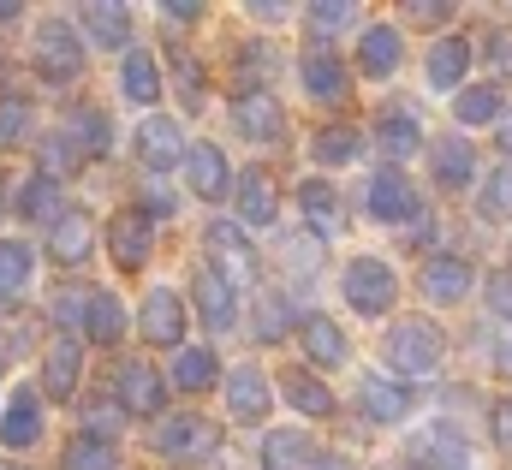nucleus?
<instances>
[{
    "instance_id": "obj_1",
    "label": "nucleus",
    "mask_w": 512,
    "mask_h": 470,
    "mask_svg": "<svg viewBox=\"0 0 512 470\" xmlns=\"http://www.w3.org/2000/svg\"><path fill=\"white\" fill-rule=\"evenodd\" d=\"M441 357H447V340H441L435 322L405 316V322L387 328V363H393V375H435Z\"/></svg>"
},
{
    "instance_id": "obj_2",
    "label": "nucleus",
    "mask_w": 512,
    "mask_h": 470,
    "mask_svg": "<svg viewBox=\"0 0 512 470\" xmlns=\"http://www.w3.org/2000/svg\"><path fill=\"white\" fill-rule=\"evenodd\" d=\"M155 453L167 465H203V459L221 453V429L209 417H197V411H179V417H167L155 429Z\"/></svg>"
},
{
    "instance_id": "obj_3",
    "label": "nucleus",
    "mask_w": 512,
    "mask_h": 470,
    "mask_svg": "<svg viewBox=\"0 0 512 470\" xmlns=\"http://www.w3.org/2000/svg\"><path fill=\"white\" fill-rule=\"evenodd\" d=\"M36 72H42L48 84H78V72H84V42H78V30H72L66 18H42V30H36Z\"/></svg>"
},
{
    "instance_id": "obj_4",
    "label": "nucleus",
    "mask_w": 512,
    "mask_h": 470,
    "mask_svg": "<svg viewBox=\"0 0 512 470\" xmlns=\"http://www.w3.org/2000/svg\"><path fill=\"white\" fill-rule=\"evenodd\" d=\"M393 298H399V274L387 268L382 256H358V262H346V304H352L358 316H387Z\"/></svg>"
},
{
    "instance_id": "obj_5",
    "label": "nucleus",
    "mask_w": 512,
    "mask_h": 470,
    "mask_svg": "<svg viewBox=\"0 0 512 470\" xmlns=\"http://www.w3.org/2000/svg\"><path fill=\"white\" fill-rule=\"evenodd\" d=\"M405 465H411V470H465V465H471V447H465V435H459V429L429 423L423 435H411V441H405Z\"/></svg>"
},
{
    "instance_id": "obj_6",
    "label": "nucleus",
    "mask_w": 512,
    "mask_h": 470,
    "mask_svg": "<svg viewBox=\"0 0 512 470\" xmlns=\"http://www.w3.org/2000/svg\"><path fill=\"white\" fill-rule=\"evenodd\" d=\"M191 304H197V316H203L215 334H227V328L239 322V298H233V280H227L215 262L191 274Z\"/></svg>"
},
{
    "instance_id": "obj_7",
    "label": "nucleus",
    "mask_w": 512,
    "mask_h": 470,
    "mask_svg": "<svg viewBox=\"0 0 512 470\" xmlns=\"http://www.w3.org/2000/svg\"><path fill=\"white\" fill-rule=\"evenodd\" d=\"M137 161L149 167V173H167V167H179L185 161V125L167 114H149L137 125Z\"/></svg>"
},
{
    "instance_id": "obj_8",
    "label": "nucleus",
    "mask_w": 512,
    "mask_h": 470,
    "mask_svg": "<svg viewBox=\"0 0 512 470\" xmlns=\"http://www.w3.org/2000/svg\"><path fill=\"white\" fill-rule=\"evenodd\" d=\"M370 215L387 221V227H399V221H417V215H423V197H417V185H411L399 167H382V173L370 179Z\"/></svg>"
},
{
    "instance_id": "obj_9",
    "label": "nucleus",
    "mask_w": 512,
    "mask_h": 470,
    "mask_svg": "<svg viewBox=\"0 0 512 470\" xmlns=\"http://www.w3.org/2000/svg\"><path fill=\"white\" fill-rule=\"evenodd\" d=\"M233 125H239L251 143H280V137H286V108H280V96H268V90H239V96H233Z\"/></svg>"
},
{
    "instance_id": "obj_10",
    "label": "nucleus",
    "mask_w": 512,
    "mask_h": 470,
    "mask_svg": "<svg viewBox=\"0 0 512 470\" xmlns=\"http://www.w3.org/2000/svg\"><path fill=\"white\" fill-rule=\"evenodd\" d=\"M108 250H114V262H120V268H143V262H149V250H155V221H149L143 209L114 215V221H108Z\"/></svg>"
},
{
    "instance_id": "obj_11",
    "label": "nucleus",
    "mask_w": 512,
    "mask_h": 470,
    "mask_svg": "<svg viewBox=\"0 0 512 470\" xmlns=\"http://www.w3.org/2000/svg\"><path fill=\"white\" fill-rule=\"evenodd\" d=\"M90 250H96V227H90L84 209H66V215L48 227V256H54L60 268H84Z\"/></svg>"
},
{
    "instance_id": "obj_12",
    "label": "nucleus",
    "mask_w": 512,
    "mask_h": 470,
    "mask_svg": "<svg viewBox=\"0 0 512 470\" xmlns=\"http://www.w3.org/2000/svg\"><path fill=\"white\" fill-rule=\"evenodd\" d=\"M203 244H209V256H215V268H221L227 280H251V274H256V250H251V238L239 233L233 221H209Z\"/></svg>"
},
{
    "instance_id": "obj_13",
    "label": "nucleus",
    "mask_w": 512,
    "mask_h": 470,
    "mask_svg": "<svg viewBox=\"0 0 512 470\" xmlns=\"http://www.w3.org/2000/svg\"><path fill=\"white\" fill-rule=\"evenodd\" d=\"M233 197H239V221H245V227H274V221H280V191H274L268 167H245Z\"/></svg>"
},
{
    "instance_id": "obj_14",
    "label": "nucleus",
    "mask_w": 512,
    "mask_h": 470,
    "mask_svg": "<svg viewBox=\"0 0 512 470\" xmlns=\"http://www.w3.org/2000/svg\"><path fill=\"white\" fill-rule=\"evenodd\" d=\"M185 185H191L203 203H221L227 185H233V179H227V155H221L215 143H191V149H185Z\"/></svg>"
},
{
    "instance_id": "obj_15",
    "label": "nucleus",
    "mask_w": 512,
    "mask_h": 470,
    "mask_svg": "<svg viewBox=\"0 0 512 470\" xmlns=\"http://www.w3.org/2000/svg\"><path fill=\"white\" fill-rule=\"evenodd\" d=\"M143 340H149V346H179V340H185V304H179V292L155 286V292L143 298Z\"/></svg>"
},
{
    "instance_id": "obj_16",
    "label": "nucleus",
    "mask_w": 512,
    "mask_h": 470,
    "mask_svg": "<svg viewBox=\"0 0 512 470\" xmlns=\"http://www.w3.org/2000/svg\"><path fill=\"white\" fill-rule=\"evenodd\" d=\"M0 441H6L12 453L42 441V393H36V387H18V393H12V405H6V417H0Z\"/></svg>"
},
{
    "instance_id": "obj_17",
    "label": "nucleus",
    "mask_w": 512,
    "mask_h": 470,
    "mask_svg": "<svg viewBox=\"0 0 512 470\" xmlns=\"http://www.w3.org/2000/svg\"><path fill=\"white\" fill-rule=\"evenodd\" d=\"M429 167H435L441 191H465L471 173H477V149L465 137H441V143H429Z\"/></svg>"
},
{
    "instance_id": "obj_18",
    "label": "nucleus",
    "mask_w": 512,
    "mask_h": 470,
    "mask_svg": "<svg viewBox=\"0 0 512 470\" xmlns=\"http://www.w3.org/2000/svg\"><path fill=\"white\" fill-rule=\"evenodd\" d=\"M471 292V262L465 256H429L423 262V298L429 304H459Z\"/></svg>"
},
{
    "instance_id": "obj_19",
    "label": "nucleus",
    "mask_w": 512,
    "mask_h": 470,
    "mask_svg": "<svg viewBox=\"0 0 512 470\" xmlns=\"http://www.w3.org/2000/svg\"><path fill=\"white\" fill-rule=\"evenodd\" d=\"M78 369H84L78 340H72V334H60V340L42 352V393H48V399H72V387H78Z\"/></svg>"
},
{
    "instance_id": "obj_20",
    "label": "nucleus",
    "mask_w": 512,
    "mask_h": 470,
    "mask_svg": "<svg viewBox=\"0 0 512 470\" xmlns=\"http://www.w3.org/2000/svg\"><path fill=\"white\" fill-rule=\"evenodd\" d=\"M358 405H364L370 423H399V417H411V387L405 381H387V375H370L358 387Z\"/></svg>"
},
{
    "instance_id": "obj_21",
    "label": "nucleus",
    "mask_w": 512,
    "mask_h": 470,
    "mask_svg": "<svg viewBox=\"0 0 512 470\" xmlns=\"http://www.w3.org/2000/svg\"><path fill=\"white\" fill-rule=\"evenodd\" d=\"M316 465H322V453L304 429H280V435L262 441V470H316Z\"/></svg>"
},
{
    "instance_id": "obj_22",
    "label": "nucleus",
    "mask_w": 512,
    "mask_h": 470,
    "mask_svg": "<svg viewBox=\"0 0 512 470\" xmlns=\"http://www.w3.org/2000/svg\"><path fill=\"white\" fill-rule=\"evenodd\" d=\"M298 72H304V90L316 96V102H346V66L328 54V48H310L304 60H298Z\"/></svg>"
},
{
    "instance_id": "obj_23",
    "label": "nucleus",
    "mask_w": 512,
    "mask_h": 470,
    "mask_svg": "<svg viewBox=\"0 0 512 470\" xmlns=\"http://www.w3.org/2000/svg\"><path fill=\"white\" fill-rule=\"evenodd\" d=\"M298 334H304L310 363H322V369H340V363L352 357V346H346V334H340V322H334V316H304V322H298Z\"/></svg>"
},
{
    "instance_id": "obj_24",
    "label": "nucleus",
    "mask_w": 512,
    "mask_h": 470,
    "mask_svg": "<svg viewBox=\"0 0 512 470\" xmlns=\"http://www.w3.org/2000/svg\"><path fill=\"white\" fill-rule=\"evenodd\" d=\"M120 399H126V411H137V417H155L167 405V387H161V375L149 363H120Z\"/></svg>"
},
{
    "instance_id": "obj_25",
    "label": "nucleus",
    "mask_w": 512,
    "mask_h": 470,
    "mask_svg": "<svg viewBox=\"0 0 512 470\" xmlns=\"http://www.w3.org/2000/svg\"><path fill=\"white\" fill-rule=\"evenodd\" d=\"M399 54H405V42H399L393 24H370L364 42H358V66H364L370 78H393V72H399Z\"/></svg>"
},
{
    "instance_id": "obj_26",
    "label": "nucleus",
    "mask_w": 512,
    "mask_h": 470,
    "mask_svg": "<svg viewBox=\"0 0 512 470\" xmlns=\"http://www.w3.org/2000/svg\"><path fill=\"white\" fill-rule=\"evenodd\" d=\"M227 411H233V423H262V417H268V381H262L256 369H233V381H227Z\"/></svg>"
},
{
    "instance_id": "obj_27",
    "label": "nucleus",
    "mask_w": 512,
    "mask_h": 470,
    "mask_svg": "<svg viewBox=\"0 0 512 470\" xmlns=\"http://www.w3.org/2000/svg\"><path fill=\"white\" fill-rule=\"evenodd\" d=\"M465 72H471V42L465 36H447V42L429 48V84L435 90H459Z\"/></svg>"
},
{
    "instance_id": "obj_28",
    "label": "nucleus",
    "mask_w": 512,
    "mask_h": 470,
    "mask_svg": "<svg viewBox=\"0 0 512 470\" xmlns=\"http://www.w3.org/2000/svg\"><path fill=\"white\" fill-rule=\"evenodd\" d=\"M84 334H90L96 346H114V340L126 334V310H120L114 292H90V304H84Z\"/></svg>"
},
{
    "instance_id": "obj_29",
    "label": "nucleus",
    "mask_w": 512,
    "mask_h": 470,
    "mask_svg": "<svg viewBox=\"0 0 512 470\" xmlns=\"http://www.w3.org/2000/svg\"><path fill=\"white\" fill-rule=\"evenodd\" d=\"M298 209H304V221H310V233H316V238L340 233V197H334L322 179H310V185L298 191Z\"/></svg>"
},
{
    "instance_id": "obj_30",
    "label": "nucleus",
    "mask_w": 512,
    "mask_h": 470,
    "mask_svg": "<svg viewBox=\"0 0 512 470\" xmlns=\"http://www.w3.org/2000/svg\"><path fill=\"white\" fill-rule=\"evenodd\" d=\"M376 143H382L387 155H411V149H423V125H417L411 108H387L376 119Z\"/></svg>"
},
{
    "instance_id": "obj_31",
    "label": "nucleus",
    "mask_w": 512,
    "mask_h": 470,
    "mask_svg": "<svg viewBox=\"0 0 512 470\" xmlns=\"http://www.w3.org/2000/svg\"><path fill=\"white\" fill-rule=\"evenodd\" d=\"M215 381H221L215 352H203V346H185V352L173 357V387H179V393H209Z\"/></svg>"
},
{
    "instance_id": "obj_32",
    "label": "nucleus",
    "mask_w": 512,
    "mask_h": 470,
    "mask_svg": "<svg viewBox=\"0 0 512 470\" xmlns=\"http://www.w3.org/2000/svg\"><path fill=\"white\" fill-rule=\"evenodd\" d=\"M120 90H126L137 108H149V102L161 96V72H155V54H149V48L126 54V66H120Z\"/></svg>"
},
{
    "instance_id": "obj_33",
    "label": "nucleus",
    "mask_w": 512,
    "mask_h": 470,
    "mask_svg": "<svg viewBox=\"0 0 512 470\" xmlns=\"http://www.w3.org/2000/svg\"><path fill=\"white\" fill-rule=\"evenodd\" d=\"M66 137H72V149L84 155H108V143H114V125H108V114L102 108H72V125H66Z\"/></svg>"
},
{
    "instance_id": "obj_34",
    "label": "nucleus",
    "mask_w": 512,
    "mask_h": 470,
    "mask_svg": "<svg viewBox=\"0 0 512 470\" xmlns=\"http://www.w3.org/2000/svg\"><path fill=\"white\" fill-rule=\"evenodd\" d=\"M84 30H90L102 48H126L131 12H126V6H108V0H96V6H84Z\"/></svg>"
},
{
    "instance_id": "obj_35",
    "label": "nucleus",
    "mask_w": 512,
    "mask_h": 470,
    "mask_svg": "<svg viewBox=\"0 0 512 470\" xmlns=\"http://www.w3.org/2000/svg\"><path fill=\"white\" fill-rule=\"evenodd\" d=\"M18 215H24V221H60V215H66V209H60V179L36 173V179L18 191Z\"/></svg>"
},
{
    "instance_id": "obj_36",
    "label": "nucleus",
    "mask_w": 512,
    "mask_h": 470,
    "mask_svg": "<svg viewBox=\"0 0 512 470\" xmlns=\"http://www.w3.org/2000/svg\"><path fill=\"white\" fill-rule=\"evenodd\" d=\"M453 114H459V125H489V119L507 114V102H501V90H495V84H477V90H459Z\"/></svg>"
},
{
    "instance_id": "obj_37",
    "label": "nucleus",
    "mask_w": 512,
    "mask_h": 470,
    "mask_svg": "<svg viewBox=\"0 0 512 470\" xmlns=\"http://www.w3.org/2000/svg\"><path fill=\"white\" fill-rule=\"evenodd\" d=\"M280 393H286L304 417H334V393H328L322 381H310V375H286V381H280Z\"/></svg>"
},
{
    "instance_id": "obj_38",
    "label": "nucleus",
    "mask_w": 512,
    "mask_h": 470,
    "mask_svg": "<svg viewBox=\"0 0 512 470\" xmlns=\"http://www.w3.org/2000/svg\"><path fill=\"white\" fill-rule=\"evenodd\" d=\"M358 149H364V137H358L352 125H328V131H322V137L310 143V155H316L322 167H340V161H352Z\"/></svg>"
},
{
    "instance_id": "obj_39",
    "label": "nucleus",
    "mask_w": 512,
    "mask_h": 470,
    "mask_svg": "<svg viewBox=\"0 0 512 470\" xmlns=\"http://www.w3.org/2000/svg\"><path fill=\"white\" fill-rule=\"evenodd\" d=\"M24 286H30V250L0 238V298H18Z\"/></svg>"
},
{
    "instance_id": "obj_40",
    "label": "nucleus",
    "mask_w": 512,
    "mask_h": 470,
    "mask_svg": "<svg viewBox=\"0 0 512 470\" xmlns=\"http://www.w3.org/2000/svg\"><path fill=\"white\" fill-rule=\"evenodd\" d=\"M477 215H483V221H512V167L489 173V185H483V197H477Z\"/></svg>"
},
{
    "instance_id": "obj_41",
    "label": "nucleus",
    "mask_w": 512,
    "mask_h": 470,
    "mask_svg": "<svg viewBox=\"0 0 512 470\" xmlns=\"http://www.w3.org/2000/svg\"><path fill=\"white\" fill-rule=\"evenodd\" d=\"M286 328H292V304L280 292H262L256 298V340H280Z\"/></svg>"
},
{
    "instance_id": "obj_42",
    "label": "nucleus",
    "mask_w": 512,
    "mask_h": 470,
    "mask_svg": "<svg viewBox=\"0 0 512 470\" xmlns=\"http://www.w3.org/2000/svg\"><path fill=\"white\" fill-rule=\"evenodd\" d=\"M114 447L108 441H96V435H78L72 447H66V470H114Z\"/></svg>"
},
{
    "instance_id": "obj_43",
    "label": "nucleus",
    "mask_w": 512,
    "mask_h": 470,
    "mask_svg": "<svg viewBox=\"0 0 512 470\" xmlns=\"http://www.w3.org/2000/svg\"><path fill=\"white\" fill-rule=\"evenodd\" d=\"M72 167H78L72 137H42V173L48 179H72Z\"/></svg>"
},
{
    "instance_id": "obj_44",
    "label": "nucleus",
    "mask_w": 512,
    "mask_h": 470,
    "mask_svg": "<svg viewBox=\"0 0 512 470\" xmlns=\"http://www.w3.org/2000/svg\"><path fill=\"white\" fill-rule=\"evenodd\" d=\"M96 429V441H114L120 435V405L114 399H96V405H84V435Z\"/></svg>"
},
{
    "instance_id": "obj_45",
    "label": "nucleus",
    "mask_w": 512,
    "mask_h": 470,
    "mask_svg": "<svg viewBox=\"0 0 512 470\" xmlns=\"http://www.w3.org/2000/svg\"><path fill=\"white\" fill-rule=\"evenodd\" d=\"M483 298H489V316H501V322H512V268H495V274H489Z\"/></svg>"
},
{
    "instance_id": "obj_46",
    "label": "nucleus",
    "mask_w": 512,
    "mask_h": 470,
    "mask_svg": "<svg viewBox=\"0 0 512 470\" xmlns=\"http://www.w3.org/2000/svg\"><path fill=\"white\" fill-rule=\"evenodd\" d=\"M352 18H358V12H352L346 0H322V6H310V24H316L322 36H334V30H340V24H352Z\"/></svg>"
},
{
    "instance_id": "obj_47",
    "label": "nucleus",
    "mask_w": 512,
    "mask_h": 470,
    "mask_svg": "<svg viewBox=\"0 0 512 470\" xmlns=\"http://www.w3.org/2000/svg\"><path fill=\"white\" fill-rule=\"evenodd\" d=\"M173 72H179V96L197 108V102H203V66H197L191 54H173Z\"/></svg>"
},
{
    "instance_id": "obj_48",
    "label": "nucleus",
    "mask_w": 512,
    "mask_h": 470,
    "mask_svg": "<svg viewBox=\"0 0 512 470\" xmlns=\"http://www.w3.org/2000/svg\"><path fill=\"white\" fill-rule=\"evenodd\" d=\"M84 304H90V292H78V286L54 292V316H60L66 328H84Z\"/></svg>"
},
{
    "instance_id": "obj_49",
    "label": "nucleus",
    "mask_w": 512,
    "mask_h": 470,
    "mask_svg": "<svg viewBox=\"0 0 512 470\" xmlns=\"http://www.w3.org/2000/svg\"><path fill=\"white\" fill-rule=\"evenodd\" d=\"M24 125H30V108L12 96V102H0V143H18L24 137Z\"/></svg>"
},
{
    "instance_id": "obj_50",
    "label": "nucleus",
    "mask_w": 512,
    "mask_h": 470,
    "mask_svg": "<svg viewBox=\"0 0 512 470\" xmlns=\"http://www.w3.org/2000/svg\"><path fill=\"white\" fill-rule=\"evenodd\" d=\"M489 66H495L501 78H512V30H495V36H489Z\"/></svg>"
},
{
    "instance_id": "obj_51",
    "label": "nucleus",
    "mask_w": 512,
    "mask_h": 470,
    "mask_svg": "<svg viewBox=\"0 0 512 470\" xmlns=\"http://www.w3.org/2000/svg\"><path fill=\"white\" fill-rule=\"evenodd\" d=\"M489 423H495V447H507L512 453V399H501V405L489 411Z\"/></svg>"
},
{
    "instance_id": "obj_52",
    "label": "nucleus",
    "mask_w": 512,
    "mask_h": 470,
    "mask_svg": "<svg viewBox=\"0 0 512 470\" xmlns=\"http://www.w3.org/2000/svg\"><path fill=\"white\" fill-rule=\"evenodd\" d=\"M161 12H167L173 24H197V18H203V6H197V0H167Z\"/></svg>"
},
{
    "instance_id": "obj_53",
    "label": "nucleus",
    "mask_w": 512,
    "mask_h": 470,
    "mask_svg": "<svg viewBox=\"0 0 512 470\" xmlns=\"http://www.w3.org/2000/svg\"><path fill=\"white\" fill-rule=\"evenodd\" d=\"M143 203H149V215H167V209H173V197L155 185V173H149V185H143Z\"/></svg>"
},
{
    "instance_id": "obj_54",
    "label": "nucleus",
    "mask_w": 512,
    "mask_h": 470,
    "mask_svg": "<svg viewBox=\"0 0 512 470\" xmlns=\"http://www.w3.org/2000/svg\"><path fill=\"white\" fill-rule=\"evenodd\" d=\"M411 18H423V24H447L453 6H411Z\"/></svg>"
},
{
    "instance_id": "obj_55",
    "label": "nucleus",
    "mask_w": 512,
    "mask_h": 470,
    "mask_svg": "<svg viewBox=\"0 0 512 470\" xmlns=\"http://www.w3.org/2000/svg\"><path fill=\"white\" fill-rule=\"evenodd\" d=\"M495 369H501V375H512V334H501V340H495Z\"/></svg>"
},
{
    "instance_id": "obj_56",
    "label": "nucleus",
    "mask_w": 512,
    "mask_h": 470,
    "mask_svg": "<svg viewBox=\"0 0 512 470\" xmlns=\"http://www.w3.org/2000/svg\"><path fill=\"white\" fill-rule=\"evenodd\" d=\"M495 143H501V149H507V155H512V108H507V114H501V125H495Z\"/></svg>"
},
{
    "instance_id": "obj_57",
    "label": "nucleus",
    "mask_w": 512,
    "mask_h": 470,
    "mask_svg": "<svg viewBox=\"0 0 512 470\" xmlns=\"http://www.w3.org/2000/svg\"><path fill=\"white\" fill-rule=\"evenodd\" d=\"M6 203H12V173L0 167V215H6Z\"/></svg>"
},
{
    "instance_id": "obj_58",
    "label": "nucleus",
    "mask_w": 512,
    "mask_h": 470,
    "mask_svg": "<svg viewBox=\"0 0 512 470\" xmlns=\"http://www.w3.org/2000/svg\"><path fill=\"white\" fill-rule=\"evenodd\" d=\"M0 24H18V6L12 0H0Z\"/></svg>"
},
{
    "instance_id": "obj_59",
    "label": "nucleus",
    "mask_w": 512,
    "mask_h": 470,
    "mask_svg": "<svg viewBox=\"0 0 512 470\" xmlns=\"http://www.w3.org/2000/svg\"><path fill=\"white\" fill-rule=\"evenodd\" d=\"M322 470H352V465H340V459H328V465H322Z\"/></svg>"
},
{
    "instance_id": "obj_60",
    "label": "nucleus",
    "mask_w": 512,
    "mask_h": 470,
    "mask_svg": "<svg viewBox=\"0 0 512 470\" xmlns=\"http://www.w3.org/2000/svg\"><path fill=\"white\" fill-rule=\"evenodd\" d=\"M0 470H18V465H0Z\"/></svg>"
}]
</instances>
